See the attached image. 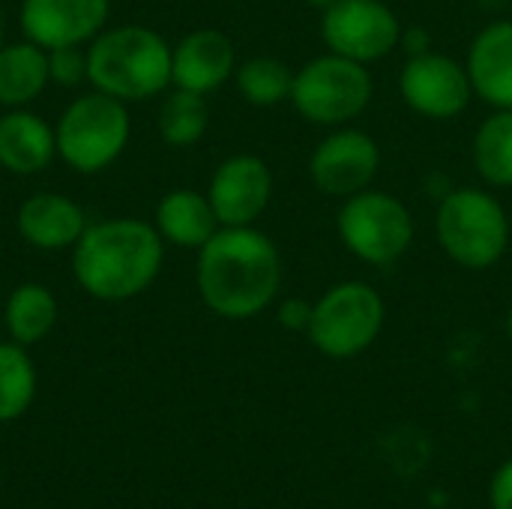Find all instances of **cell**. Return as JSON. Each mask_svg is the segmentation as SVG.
<instances>
[{
  "label": "cell",
  "mask_w": 512,
  "mask_h": 509,
  "mask_svg": "<svg viewBox=\"0 0 512 509\" xmlns=\"http://www.w3.org/2000/svg\"><path fill=\"white\" fill-rule=\"evenodd\" d=\"M57 156L78 174H99L120 159L129 144L126 102L90 90L72 99L54 123Z\"/></svg>",
  "instance_id": "5b68a950"
},
{
  "label": "cell",
  "mask_w": 512,
  "mask_h": 509,
  "mask_svg": "<svg viewBox=\"0 0 512 509\" xmlns=\"http://www.w3.org/2000/svg\"><path fill=\"white\" fill-rule=\"evenodd\" d=\"M195 285L204 306L225 321L261 315L279 294L282 258L276 243L255 225L219 228L201 249Z\"/></svg>",
  "instance_id": "6da1fadb"
},
{
  "label": "cell",
  "mask_w": 512,
  "mask_h": 509,
  "mask_svg": "<svg viewBox=\"0 0 512 509\" xmlns=\"http://www.w3.org/2000/svg\"><path fill=\"white\" fill-rule=\"evenodd\" d=\"M48 78L57 87H78L87 81V48L84 45H66L48 51Z\"/></svg>",
  "instance_id": "d4e9b609"
},
{
  "label": "cell",
  "mask_w": 512,
  "mask_h": 509,
  "mask_svg": "<svg viewBox=\"0 0 512 509\" xmlns=\"http://www.w3.org/2000/svg\"><path fill=\"white\" fill-rule=\"evenodd\" d=\"M153 225L165 243L195 252L222 228L207 192H195V189H171L156 204Z\"/></svg>",
  "instance_id": "ac0fdd59"
},
{
  "label": "cell",
  "mask_w": 512,
  "mask_h": 509,
  "mask_svg": "<svg viewBox=\"0 0 512 509\" xmlns=\"http://www.w3.org/2000/svg\"><path fill=\"white\" fill-rule=\"evenodd\" d=\"M276 318H279V324L285 327V330H291V333H306L309 330V321H312V303H306V300H285L282 306H279V312H276Z\"/></svg>",
  "instance_id": "484cf974"
},
{
  "label": "cell",
  "mask_w": 512,
  "mask_h": 509,
  "mask_svg": "<svg viewBox=\"0 0 512 509\" xmlns=\"http://www.w3.org/2000/svg\"><path fill=\"white\" fill-rule=\"evenodd\" d=\"M237 69L234 42L213 27H198L186 33L171 48V84L192 93H213L219 90Z\"/></svg>",
  "instance_id": "5bb4252c"
},
{
  "label": "cell",
  "mask_w": 512,
  "mask_h": 509,
  "mask_svg": "<svg viewBox=\"0 0 512 509\" xmlns=\"http://www.w3.org/2000/svg\"><path fill=\"white\" fill-rule=\"evenodd\" d=\"M15 228L24 243L39 252H63L72 249L87 231V216L81 204L60 192H36L21 201L15 213Z\"/></svg>",
  "instance_id": "9a60e30c"
},
{
  "label": "cell",
  "mask_w": 512,
  "mask_h": 509,
  "mask_svg": "<svg viewBox=\"0 0 512 509\" xmlns=\"http://www.w3.org/2000/svg\"><path fill=\"white\" fill-rule=\"evenodd\" d=\"M384 315V300L369 282H339L318 303H312L306 336L324 357L351 360L378 339Z\"/></svg>",
  "instance_id": "ba28073f"
},
{
  "label": "cell",
  "mask_w": 512,
  "mask_h": 509,
  "mask_svg": "<svg viewBox=\"0 0 512 509\" xmlns=\"http://www.w3.org/2000/svg\"><path fill=\"white\" fill-rule=\"evenodd\" d=\"M399 93L414 114L429 120H453L468 108L474 87L465 63L432 48L405 60Z\"/></svg>",
  "instance_id": "30bf717a"
},
{
  "label": "cell",
  "mask_w": 512,
  "mask_h": 509,
  "mask_svg": "<svg viewBox=\"0 0 512 509\" xmlns=\"http://www.w3.org/2000/svg\"><path fill=\"white\" fill-rule=\"evenodd\" d=\"M435 234L450 261L465 270L495 267L510 246V219L489 189H453L441 198Z\"/></svg>",
  "instance_id": "277c9868"
},
{
  "label": "cell",
  "mask_w": 512,
  "mask_h": 509,
  "mask_svg": "<svg viewBox=\"0 0 512 509\" xmlns=\"http://www.w3.org/2000/svg\"><path fill=\"white\" fill-rule=\"evenodd\" d=\"M399 48H402L408 57L426 54V51H432V33H429L426 27H420V24H414V27H402Z\"/></svg>",
  "instance_id": "83f0119b"
},
{
  "label": "cell",
  "mask_w": 512,
  "mask_h": 509,
  "mask_svg": "<svg viewBox=\"0 0 512 509\" xmlns=\"http://www.w3.org/2000/svg\"><path fill=\"white\" fill-rule=\"evenodd\" d=\"M87 81L126 105L153 99L171 87V45L153 27H105L87 45Z\"/></svg>",
  "instance_id": "3957f363"
},
{
  "label": "cell",
  "mask_w": 512,
  "mask_h": 509,
  "mask_svg": "<svg viewBox=\"0 0 512 509\" xmlns=\"http://www.w3.org/2000/svg\"><path fill=\"white\" fill-rule=\"evenodd\" d=\"M399 36L402 21L384 0H336L321 12V39L327 51L363 66L393 54Z\"/></svg>",
  "instance_id": "9c48e42d"
},
{
  "label": "cell",
  "mask_w": 512,
  "mask_h": 509,
  "mask_svg": "<svg viewBox=\"0 0 512 509\" xmlns=\"http://www.w3.org/2000/svg\"><path fill=\"white\" fill-rule=\"evenodd\" d=\"M36 396V369L24 345L0 342V423L18 420Z\"/></svg>",
  "instance_id": "cb8c5ba5"
},
{
  "label": "cell",
  "mask_w": 512,
  "mask_h": 509,
  "mask_svg": "<svg viewBox=\"0 0 512 509\" xmlns=\"http://www.w3.org/2000/svg\"><path fill=\"white\" fill-rule=\"evenodd\" d=\"M57 156L54 126L30 108H6L0 114V168L18 177L45 171Z\"/></svg>",
  "instance_id": "e0dca14e"
},
{
  "label": "cell",
  "mask_w": 512,
  "mask_h": 509,
  "mask_svg": "<svg viewBox=\"0 0 512 509\" xmlns=\"http://www.w3.org/2000/svg\"><path fill=\"white\" fill-rule=\"evenodd\" d=\"M474 168L495 189L512 186V108H495L474 135Z\"/></svg>",
  "instance_id": "44dd1931"
},
{
  "label": "cell",
  "mask_w": 512,
  "mask_h": 509,
  "mask_svg": "<svg viewBox=\"0 0 512 509\" xmlns=\"http://www.w3.org/2000/svg\"><path fill=\"white\" fill-rule=\"evenodd\" d=\"M111 0H21L24 39L39 48L90 45L108 24Z\"/></svg>",
  "instance_id": "4fadbf2b"
},
{
  "label": "cell",
  "mask_w": 512,
  "mask_h": 509,
  "mask_svg": "<svg viewBox=\"0 0 512 509\" xmlns=\"http://www.w3.org/2000/svg\"><path fill=\"white\" fill-rule=\"evenodd\" d=\"M234 78H237L240 96L255 108H276L291 99L294 69L276 57H267V54L249 57L246 63L234 69Z\"/></svg>",
  "instance_id": "7402d4cb"
},
{
  "label": "cell",
  "mask_w": 512,
  "mask_h": 509,
  "mask_svg": "<svg viewBox=\"0 0 512 509\" xmlns=\"http://www.w3.org/2000/svg\"><path fill=\"white\" fill-rule=\"evenodd\" d=\"M165 261V240L153 222L135 216L87 225L72 246V276L84 294L102 303H123L144 294Z\"/></svg>",
  "instance_id": "7a4b0ae2"
},
{
  "label": "cell",
  "mask_w": 512,
  "mask_h": 509,
  "mask_svg": "<svg viewBox=\"0 0 512 509\" xmlns=\"http://www.w3.org/2000/svg\"><path fill=\"white\" fill-rule=\"evenodd\" d=\"M306 3H309L312 9H318V12H327L336 0H306Z\"/></svg>",
  "instance_id": "f1b7e54d"
},
{
  "label": "cell",
  "mask_w": 512,
  "mask_h": 509,
  "mask_svg": "<svg viewBox=\"0 0 512 509\" xmlns=\"http://www.w3.org/2000/svg\"><path fill=\"white\" fill-rule=\"evenodd\" d=\"M474 93L492 108H512V21H492L468 48Z\"/></svg>",
  "instance_id": "2e32d148"
},
{
  "label": "cell",
  "mask_w": 512,
  "mask_h": 509,
  "mask_svg": "<svg viewBox=\"0 0 512 509\" xmlns=\"http://www.w3.org/2000/svg\"><path fill=\"white\" fill-rule=\"evenodd\" d=\"M3 321L12 342L24 348L42 342L57 324V300L51 288H45L42 282H21L18 288H12V294L6 297Z\"/></svg>",
  "instance_id": "ffe728a7"
},
{
  "label": "cell",
  "mask_w": 512,
  "mask_h": 509,
  "mask_svg": "<svg viewBox=\"0 0 512 509\" xmlns=\"http://www.w3.org/2000/svg\"><path fill=\"white\" fill-rule=\"evenodd\" d=\"M51 84L48 51L30 39L0 45V108H27Z\"/></svg>",
  "instance_id": "d6986e66"
},
{
  "label": "cell",
  "mask_w": 512,
  "mask_h": 509,
  "mask_svg": "<svg viewBox=\"0 0 512 509\" xmlns=\"http://www.w3.org/2000/svg\"><path fill=\"white\" fill-rule=\"evenodd\" d=\"M372 90L375 84L363 63L327 51L294 72L288 102L309 123L342 126L369 108Z\"/></svg>",
  "instance_id": "8992f818"
},
{
  "label": "cell",
  "mask_w": 512,
  "mask_h": 509,
  "mask_svg": "<svg viewBox=\"0 0 512 509\" xmlns=\"http://www.w3.org/2000/svg\"><path fill=\"white\" fill-rule=\"evenodd\" d=\"M210 108L201 93L174 87L159 108V135L168 147H192L204 138Z\"/></svg>",
  "instance_id": "603a6c76"
},
{
  "label": "cell",
  "mask_w": 512,
  "mask_h": 509,
  "mask_svg": "<svg viewBox=\"0 0 512 509\" xmlns=\"http://www.w3.org/2000/svg\"><path fill=\"white\" fill-rule=\"evenodd\" d=\"M207 198L222 228L255 225L273 198V171L261 156H228L210 177Z\"/></svg>",
  "instance_id": "7c38bea8"
},
{
  "label": "cell",
  "mask_w": 512,
  "mask_h": 509,
  "mask_svg": "<svg viewBox=\"0 0 512 509\" xmlns=\"http://www.w3.org/2000/svg\"><path fill=\"white\" fill-rule=\"evenodd\" d=\"M0 45H3V9H0Z\"/></svg>",
  "instance_id": "4dcf8cb0"
},
{
  "label": "cell",
  "mask_w": 512,
  "mask_h": 509,
  "mask_svg": "<svg viewBox=\"0 0 512 509\" xmlns=\"http://www.w3.org/2000/svg\"><path fill=\"white\" fill-rule=\"evenodd\" d=\"M378 168H381V150L375 138L351 126L330 132L309 156L312 186L342 201L369 189Z\"/></svg>",
  "instance_id": "8fae6325"
},
{
  "label": "cell",
  "mask_w": 512,
  "mask_h": 509,
  "mask_svg": "<svg viewBox=\"0 0 512 509\" xmlns=\"http://www.w3.org/2000/svg\"><path fill=\"white\" fill-rule=\"evenodd\" d=\"M336 231L354 258L372 267H390L414 243V216L399 198L378 189H363L342 201Z\"/></svg>",
  "instance_id": "52a82bcc"
},
{
  "label": "cell",
  "mask_w": 512,
  "mask_h": 509,
  "mask_svg": "<svg viewBox=\"0 0 512 509\" xmlns=\"http://www.w3.org/2000/svg\"><path fill=\"white\" fill-rule=\"evenodd\" d=\"M489 501L492 509H512V459L495 471L489 483Z\"/></svg>",
  "instance_id": "4316f807"
},
{
  "label": "cell",
  "mask_w": 512,
  "mask_h": 509,
  "mask_svg": "<svg viewBox=\"0 0 512 509\" xmlns=\"http://www.w3.org/2000/svg\"><path fill=\"white\" fill-rule=\"evenodd\" d=\"M507 336H510V342H512V306H510V312H507Z\"/></svg>",
  "instance_id": "f546056e"
}]
</instances>
